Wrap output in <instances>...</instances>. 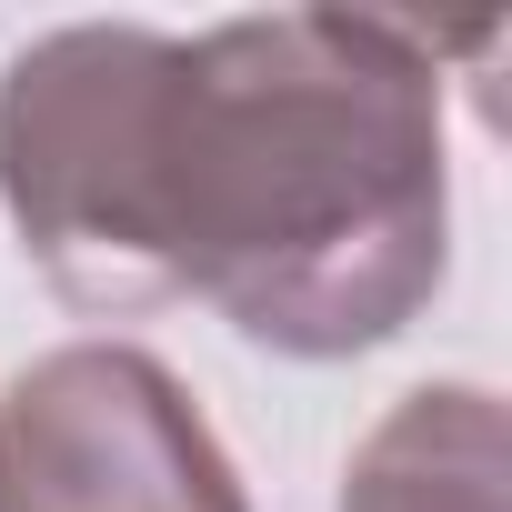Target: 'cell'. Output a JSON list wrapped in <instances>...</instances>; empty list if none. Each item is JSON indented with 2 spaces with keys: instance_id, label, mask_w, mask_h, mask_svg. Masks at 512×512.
Returning <instances> with one entry per match:
<instances>
[{
  "instance_id": "2",
  "label": "cell",
  "mask_w": 512,
  "mask_h": 512,
  "mask_svg": "<svg viewBox=\"0 0 512 512\" xmlns=\"http://www.w3.org/2000/svg\"><path fill=\"white\" fill-rule=\"evenodd\" d=\"M0 512H251L201 402L131 342H61L0 382Z\"/></svg>"
},
{
  "instance_id": "3",
  "label": "cell",
  "mask_w": 512,
  "mask_h": 512,
  "mask_svg": "<svg viewBox=\"0 0 512 512\" xmlns=\"http://www.w3.org/2000/svg\"><path fill=\"white\" fill-rule=\"evenodd\" d=\"M342 512H512V432L482 382L402 392L342 472Z\"/></svg>"
},
{
  "instance_id": "1",
  "label": "cell",
  "mask_w": 512,
  "mask_h": 512,
  "mask_svg": "<svg viewBox=\"0 0 512 512\" xmlns=\"http://www.w3.org/2000/svg\"><path fill=\"white\" fill-rule=\"evenodd\" d=\"M0 201L81 312L211 302L262 352L342 362L442 282V61L352 11L201 41L71 21L0 61Z\"/></svg>"
}]
</instances>
